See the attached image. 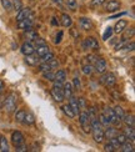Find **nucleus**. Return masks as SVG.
Here are the masks:
<instances>
[{"instance_id": "nucleus-1", "label": "nucleus", "mask_w": 135, "mask_h": 152, "mask_svg": "<svg viewBox=\"0 0 135 152\" xmlns=\"http://www.w3.org/2000/svg\"><path fill=\"white\" fill-rule=\"evenodd\" d=\"M50 94H51V96H53V99L56 101V102H63V100H64L63 82L54 80V85H53V88H51Z\"/></svg>"}, {"instance_id": "nucleus-2", "label": "nucleus", "mask_w": 135, "mask_h": 152, "mask_svg": "<svg viewBox=\"0 0 135 152\" xmlns=\"http://www.w3.org/2000/svg\"><path fill=\"white\" fill-rule=\"evenodd\" d=\"M16 105H18V95L16 94H10L8 97L4 100V109L8 113H11L16 110Z\"/></svg>"}, {"instance_id": "nucleus-3", "label": "nucleus", "mask_w": 135, "mask_h": 152, "mask_svg": "<svg viewBox=\"0 0 135 152\" xmlns=\"http://www.w3.org/2000/svg\"><path fill=\"white\" fill-rule=\"evenodd\" d=\"M79 122H80L81 129L84 130L85 134H89V132L91 131V127H90V117L86 111L79 112Z\"/></svg>"}, {"instance_id": "nucleus-4", "label": "nucleus", "mask_w": 135, "mask_h": 152, "mask_svg": "<svg viewBox=\"0 0 135 152\" xmlns=\"http://www.w3.org/2000/svg\"><path fill=\"white\" fill-rule=\"evenodd\" d=\"M83 49L84 50H94V51H98L100 49L99 46V42L98 40L95 39L93 36H89V37H85L84 41H83Z\"/></svg>"}, {"instance_id": "nucleus-5", "label": "nucleus", "mask_w": 135, "mask_h": 152, "mask_svg": "<svg viewBox=\"0 0 135 152\" xmlns=\"http://www.w3.org/2000/svg\"><path fill=\"white\" fill-rule=\"evenodd\" d=\"M100 82L106 87H111V86H114L115 84H117V77H115V75L113 72H106L105 71L100 77Z\"/></svg>"}, {"instance_id": "nucleus-6", "label": "nucleus", "mask_w": 135, "mask_h": 152, "mask_svg": "<svg viewBox=\"0 0 135 152\" xmlns=\"http://www.w3.org/2000/svg\"><path fill=\"white\" fill-rule=\"evenodd\" d=\"M103 113H104V116L108 118V121L110 122V125H120V120L117 118V116H115V113L113 111V109H109V107H105L104 111H103Z\"/></svg>"}, {"instance_id": "nucleus-7", "label": "nucleus", "mask_w": 135, "mask_h": 152, "mask_svg": "<svg viewBox=\"0 0 135 152\" xmlns=\"http://www.w3.org/2000/svg\"><path fill=\"white\" fill-rule=\"evenodd\" d=\"M93 66H94V70L98 74H104L106 71V61L103 58H96Z\"/></svg>"}, {"instance_id": "nucleus-8", "label": "nucleus", "mask_w": 135, "mask_h": 152, "mask_svg": "<svg viewBox=\"0 0 135 152\" xmlns=\"http://www.w3.org/2000/svg\"><path fill=\"white\" fill-rule=\"evenodd\" d=\"M120 1L118 0H109V1H105V10L108 12H117L120 10Z\"/></svg>"}, {"instance_id": "nucleus-9", "label": "nucleus", "mask_w": 135, "mask_h": 152, "mask_svg": "<svg viewBox=\"0 0 135 152\" xmlns=\"http://www.w3.org/2000/svg\"><path fill=\"white\" fill-rule=\"evenodd\" d=\"M20 51H21V54H24L25 56L34 54V51H35V46H34V44H33V42H30V41L24 42L23 45H21Z\"/></svg>"}, {"instance_id": "nucleus-10", "label": "nucleus", "mask_w": 135, "mask_h": 152, "mask_svg": "<svg viewBox=\"0 0 135 152\" xmlns=\"http://www.w3.org/2000/svg\"><path fill=\"white\" fill-rule=\"evenodd\" d=\"M79 25H80V28L83 29V30H85V31H89V30H91L93 29V21L90 20L89 18H86V16H81L80 19H79Z\"/></svg>"}, {"instance_id": "nucleus-11", "label": "nucleus", "mask_w": 135, "mask_h": 152, "mask_svg": "<svg viewBox=\"0 0 135 152\" xmlns=\"http://www.w3.org/2000/svg\"><path fill=\"white\" fill-rule=\"evenodd\" d=\"M11 143L14 145V146H19V145L24 143V136L20 131H14L11 134Z\"/></svg>"}, {"instance_id": "nucleus-12", "label": "nucleus", "mask_w": 135, "mask_h": 152, "mask_svg": "<svg viewBox=\"0 0 135 152\" xmlns=\"http://www.w3.org/2000/svg\"><path fill=\"white\" fill-rule=\"evenodd\" d=\"M33 26V19L30 16L27 19H23V20L18 21V29H21V30H28Z\"/></svg>"}, {"instance_id": "nucleus-13", "label": "nucleus", "mask_w": 135, "mask_h": 152, "mask_svg": "<svg viewBox=\"0 0 135 152\" xmlns=\"http://www.w3.org/2000/svg\"><path fill=\"white\" fill-rule=\"evenodd\" d=\"M126 28H128V21L126 20H119L117 24H115V26L113 28V31L115 34H121Z\"/></svg>"}, {"instance_id": "nucleus-14", "label": "nucleus", "mask_w": 135, "mask_h": 152, "mask_svg": "<svg viewBox=\"0 0 135 152\" xmlns=\"http://www.w3.org/2000/svg\"><path fill=\"white\" fill-rule=\"evenodd\" d=\"M31 15V9L30 8H23V9H20L18 11V14H16V20L18 21H20V20H23V19H27V18H29Z\"/></svg>"}, {"instance_id": "nucleus-15", "label": "nucleus", "mask_w": 135, "mask_h": 152, "mask_svg": "<svg viewBox=\"0 0 135 152\" xmlns=\"http://www.w3.org/2000/svg\"><path fill=\"white\" fill-rule=\"evenodd\" d=\"M63 92H64V99H70L73 96V85L70 82H65L63 85Z\"/></svg>"}, {"instance_id": "nucleus-16", "label": "nucleus", "mask_w": 135, "mask_h": 152, "mask_svg": "<svg viewBox=\"0 0 135 152\" xmlns=\"http://www.w3.org/2000/svg\"><path fill=\"white\" fill-rule=\"evenodd\" d=\"M69 105H70V107H72V110L74 111V113H75V115H78V113L80 112V106H79V101L76 100V97H74V96H72V97H70Z\"/></svg>"}, {"instance_id": "nucleus-17", "label": "nucleus", "mask_w": 135, "mask_h": 152, "mask_svg": "<svg viewBox=\"0 0 135 152\" xmlns=\"http://www.w3.org/2000/svg\"><path fill=\"white\" fill-rule=\"evenodd\" d=\"M60 24L63 25L64 28H70L73 25V19L70 15L68 14H63L61 15V19H60Z\"/></svg>"}, {"instance_id": "nucleus-18", "label": "nucleus", "mask_w": 135, "mask_h": 152, "mask_svg": "<svg viewBox=\"0 0 135 152\" xmlns=\"http://www.w3.org/2000/svg\"><path fill=\"white\" fill-rule=\"evenodd\" d=\"M123 36H121V40H124V41H128L129 39H131V37L134 36L135 34V29L134 28H129V29H125L123 33Z\"/></svg>"}, {"instance_id": "nucleus-19", "label": "nucleus", "mask_w": 135, "mask_h": 152, "mask_svg": "<svg viewBox=\"0 0 135 152\" xmlns=\"http://www.w3.org/2000/svg\"><path fill=\"white\" fill-rule=\"evenodd\" d=\"M124 135L126 136L128 140H130L131 142L135 141V130H134L133 126H128V127L125 129V131H124Z\"/></svg>"}, {"instance_id": "nucleus-20", "label": "nucleus", "mask_w": 135, "mask_h": 152, "mask_svg": "<svg viewBox=\"0 0 135 152\" xmlns=\"http://www.w3.org/2000/svg\"><path fill=\"white\" fill-rule=\"evenodd\" d=\"M61 111L65 113V116L69 117V118H74V117H75V113H74V111L72 110V107H70L69 104L63 105V106H61Z\"/></svg>"}, {"instance_id": "nucleus-21", "label": "nucleus", "mask_w": 135, "mask_h": 152, "mask_svg": "<svg viewBox=\"0 0 135 152\" xmlns=\"http://www.w3.org/2000/svg\"><path fill=\"white\" fill-rule=\"evenodd\" d=\"M0 151L1 152H9V143L4 135H0Z\"/></svg>"}, {"instance_id": "nucleus-22", "label": "nucleus", "mask_w": 135, "mask_h": 152, "mask_svg": "<svg viewBox=\"0 0 135 152\" xmlns=\"http://www.w3.org/2000/svg\"><path fill=\"white\" fill-rule=\"evenodd\" d=\"M39 61H40V56H38L35 53H34V54H31V55H28V56H27V62H28L29 65H31V66L36 65Z\"/></svg>"}, {"instance_id": "nucleus-23", "label": "nucleus", "mask_w": 135, "mask_h": 152, "mask_svg": "<svg viewBox=\"0 0 135 152\" xmlns=\"http://www.w3.org/2000/svg\"><path fill=\"white\" fill-rule=\"evenodd\" d=\"M120 147H121V151H123V152H134L135 151L134 143L129 142V140L125 141L123 145H120Z\"/></svg>"}, {"instance_id": "nucleus-24", "label": "nucleus", "mask_w": 135, "mask_h": 152, "mask_svg": "<svg viewBox=\"0 0 135 152\" xmlns=\"http://www.w3.org/2000/svg\"><path fill=\"white\" fill-rule=\"evenodd\" d=\"M49 51H50V50H49L48 45H41V46H36L34 53H35L38 56H40V58H41V56H44L45 54L49 53Z\"/></svg>"}, {"instance_id": "nucleus-25", "label": "nucleus", "mask_w": 135, "mask_h": 152, "mask_svg": "<svg viewBox=\"0 0 135 152\" xmlns=\"http://www.w3.org/2000/svg\"><path fill=\"white\" fill-rule=\"evenodd\" d=\"M24 36H25V39H28V41H30V42H31V41H34V40L36 39V37L39 36V35H38L34 30H31V28H30V29H28V30H27V33L24 34Z\"/></svg>"}, {"instance_id": "nucleus-26", "label": "nucleus", "mask_w": 135, "mask_h": 152, "mask_svg": "<svg viewBox=\"0 0 135 152\" xmlns=\"http://www.w3.org/2000/svg\"><path fill=\"white\" fill-rule=\"evenodd\" d=\"M114 113H115V116H117V118H119L120 121H123V118L125 116V112L123 110V107H120V106H115L114 109H113Z\"/></svg>"}, {"instance_id": "nucleus-27", "label": "nucleus", "mask_w": 135, "mask_h": 152, "mask_svg": "<svg viewBox=\"0 0 135 152\" xmlns=\"http://www.w3.org/2000/svg\"><path fill=\"white\" fill-rule=\"evenodd\" d=\"M54 80L60 81V82H65V80H66V72L64 71V70H58V71L55 72Z\"/></svg>"}, {"instance_id": "nucleus-28", "label": "nucleus", "mask_w": 135, "mask_h": 152, "mask_svg": "<svg viewBox=\"0 0 135 152\" xmlns=\"http://www.w3.org/2000/svg\"><path fill=\"white\" fill-rule=\"evenodd\" d=\"M118 134H119V132H118V130H117V129H114V127H109V126H108L106 131H104V136H105V137H109V138H110V137H115Z\"/></svg>"}, {"instance_id": "nucleus-29", "label": "nucleus", "mask_w": 135, "mask_h": 152, "mask_svg": "<svg viewBox=\"0 0 135 152\" xmlns=\"http://www.w3.org/2000/svg\"><path fill=\"white\" fill-rule=\"evenodd\" d=\"M34 122H35V117H34L33 113H27L24 117L23 124H25L27 126H30V125H34Z\"/></svg>"}, {"instance_id": "nucleus-30", "label": "nucleus", "mask_w": 135, "mask_h": 152, "mask_svg": "<svg viewBox=\"0 0 135 152\" xmlns=\"http://www.w3.org/2000/svg\"><path fill=\"white\" fill-rule=\"evenodd\" d=\"M25 115H27V112H25L24 110H19V111H16V113H15V121H16L18 124H23Z\"/></svg>"}, {"instance_id": "nucleus-31", "label": "nucleus", "mask_w": 135, "mask_h": 152, "mask_svg": "<svg viewBox=\"0 0 135 152\" xmlns=\"http://www.w3.org/2000/svg\"><path fill=\"white\" fill-rule=\"evenodd\" d=\"M93 70H94L93 64H85L84 66L81 67V71H83V74H84V75H91Z\"/></svg>"}, {"instance_id": "nucleus-32", "label": "nucleus", "mask_w": 135, "mask_h": 152, "mask_svg": "<svg viewBox=\"0 0 135 152\" xmlns=\"http://www.w3.org/2000/svg\"><path fill=\"white\" fill-rule=\"evenodd\" d=\"M123 121L125 122L126 126H133L134 127V125H135V120H134L133 115H125L124 118H123Z\"/></svg>"}, {"instance_id": "nucleus-33", "label": "nucleus", "mask_w": 135, "mask_h": 152, "mask_svg": "<svg viewBox=\"0 0 135 152\" xmlns=\"http://www.w3.org/2000/svg\"><path fill=\"white\" fill-rule=\"evenodd\" d=\"M113 34H114L113 28H111V26L106 28V29H105V31H104V34H103V40H104V41H106L108 39H110Z\"/></svg>"}, {"instance_id": "nucleus-34", "label": "nucleus", "mask_w": 135, "mask_h": 152, "mask_svg": "<svg viewBox=\"0 0 135 152\" xmlns=\"http://www.w3.org/2000/svg\"><path fill=\"white\" fill-rule=\"evenodd\" d=\"M11 4H13V10H15V11H19L20 9L24 8V5H23V1H21V0H13Z\"/></svg>"}, {"instance_id": "nucleus-35", "label": "nucleus", "mask_w": 135, "mask_h": 152, "mask_svg": "<svg viewBox=\"0 0 135 152\" xmlns=\"http://www.w3.org/2000/svg\"><path fill=\"white\" fill-rule=\"evenodd\" d=\"M1 5L5 11H11L13 10V4L10 0H1Z\"/></svg>"}, {"instance_id": "nucleus-36", "label": "nucleus", "mask_w": 135, "mask_h": 152, "mask_svg": "<svg viewBox=\"0 0 135 152\" xmlns=\"http://www.w3.org/2000/svg\"><path fill=\"white\" fill-rule=\"evenodd\" d=\"M98 120H99V122L101 124V126H105V127H108V126L110 125V122L108 121V118L104 116V113H100L99 117H98Z\"/></svg>"}, {"instance_id": "nucleus-37", "label": "nucleus", "mask_w": 135, "mask_h": 152, "mask_svg": "<svg viewBox=\"0 0 135 152\" xmlns=\"http://www.w3.org/2000/svg\"><path fill=\"white\" fill-rule=\"evenodd\" d=\"M105 1H108V0H91L90 1V6L91 8H99L103 4H105Z\"/></svg>"}, {"instance_id": "nucleus-38", "label": "nucleus", "mask_w": 135, "mask_h": 152, "mask_svg": "<svg viewBox=\"0 0 135 152\" xmlns=\"http://www.w3.org/2000/svg\"><path fill=\"white\" fill-rule=\"evenodd\" d=\"M39 70H40L41 72H44V71H51L53 69L50 67V65H49V62H48V61H45V62H43V64H40Z\"/></svg>"}, {"instance_id": "nucleus-39", "label": "nucleus", "mask_w": 135, "mask_h": 152, "mask_svg": "<svg viewBox=\"0 0 135 152\" xmlns=\"http://www.w3.org/2000/svg\"><path fill=\"white\" fill-rule=\"evenodd\" d=\"M66 6L69 9H72V10H75L76 9V6H78V1L76 0H66Z\"/></svg>"}, {"instance_id": "nucleus-40", "label": "nucleus", "mask_w": 135, "mask_h": 152, "mask_svg": "<svg viewBox=\"0 0 135 152\" xmlns=\"http://www.w3.org/2000/svg\"><path fill=\"white\" fill-rule=\"evenodd\" d=\"M54 58H55V56H54V54L51 53V51H49V53H46V54H45L44 56H41V58H40V60H41L43 62H45V61H49V60L54 59Z\"/></svg>"}, {"instance_id": "nucleus-41", "label": "nucleus", "mask_w": 135, "mask_h": 152, "mask_svg": "<svg viewBox=\"0 0 135 152\" xmlns=\"http://www.w3.org/2000/svg\"><path fill=\"white\" fill-rule=\"evenodd\" d=\"M43 76L46 80H49V81H54V77H55V74H53L51 71H44L43 72Z\"/></svg>"}, {"instance_id": "nucleus-42", "label": "nucleus", "mask_w": 135, "mask_h": 152, "mask_svg": "<svg viewBox=\"0 0 135 152\" xmlns=\"http://www.w3.org/2000/svg\"><path fill=\"white\" fill-rule=\"evenodd\" d=\"M123 49H124V50H126V51H134V49H135V42H134V41L126 42Z\"/></svg>"}, {"instance_id": "nucleus-43", "label": "nucleus", "mask_w": 135, "mask_h": 152, "mask_svg": "<svg viewBox=\"0 0 135 152\" xmlns=\"http://www.w3.org/2000/svg\"><path fill=\"white\" fill-rule=\"evenodd\" d=\"M115 138H117L118 142H119L120 145H123L125 141H128V138H126V136L124 135V132H123V134H118L117 136H115Z\"/></svg>"}, {"instance_id": "nucleus-44", "label": "nucleus", "mask_w": 135, "mask_h": 152, "mask_svg": "<svg viewBox=\"0 0 135 152\" xmlns=\"http://www.w3.org/2000/svg\"><path fill=\"white\" fill-rule=\"evenodd\" d=\"M72 85H73V88H74V90H79V88H81V82H80V80H79L78 77H74Z\"/></svg>"}, {"instance_id": "nucleus-45", "label": "nucleus", "mask_w": 135, "mask_h": 152, "mask_svg": "<svg viewBox=\"0 0 135 152\" xmlns=\"http://www.w3.org/2000/svg\"><path fill=\"white\" fill-rule=\"evenodd\" d=\"M34 44H35V48L36 46H41V45H46V42H45V40L44 39H41V37H39V36H38L36 37V39L34 40Z\"/></svg>"}, {"instance_id": "nucleus-46", "label": "nucleus", "mask_w": 135, "mask_h": 152, "mask_svg": "<svg viewBox=\"0 0 135 152\" xmlns=\"http://www.w3.org/2000/svg\"><path fill=\"white\" fill-rule=\"evenodd\" d=\"M109 142H110V143L113 145V146H114V148H115V150H117V148H119V147H120V143L118 142V140H117V138H115V137H110V140H109Z\"/></svg>"}, {"instance_id": "nucleus-47", "label": "nucleus", "mask_w": 135, "mask_h": 152, "mask_svg": "<svg viewBox=\"0 0 135 152\" xmlns=\"http://www.w3.org/2000/svg\"><path fill=\"white\" fill-rule=\"evenodd\" d=\"M104 151H106V152H113V151H115V148H114V146H113L110 142H108L106 145H104Z\"/></svg>"}, {"instance_id": "nucleus-48", "label": "nucleus", "mask_w": 135, "mask_h": 152, "mask_svg": "<svg viewBox=\"0 0 135 152\" xmlns=\"http://www.w3.org/2000/svg\"><path fill=\"white\" fill-rule=\"evenodd\" d=\"M28 151V147H27V145H19V146H16V152H27Z\"/></svg>"}, {"instance_id": "nucleus-49", "label": "nucleus", "mask_w": 135, "mask_h": 152, "mask_svg": "<svg viewBox=\"0 0 135 152\" xmlns=\"http://www.w3.org/2000/svg\"><path fill=\"white\" fill-rule=\"evenodd\" d=\"M63 31H59V33L56 34V39H55V44H59L61 40H63Z\"/></svg>"}, {"instance_id": "nucleus-50", "label": "nucleus", "mask_w": 135, "mask_h": 152, "mask_svg": "<svg viewBox=\"0 0 135 152\" xmlns=\"http://www.w3.org/2000/svg\"><path fill=\"white\" fill-rule=\"evenodd\" d=\"M124 15H126V12H119V14H117V15H113L110 19H117V18H121V16H124Z\"/></svg>"}, {"instance_id": "nucleus-51", "label": "nucleus", "mask_w": 135, "mask_h": 152, "mask_svg": "<svg viewBox=\"0 0 135 152\" xmlns=\"http://www.w3.org/2000/svg\"><path fill=\"white\" fill-rule=\"evenodd\" d=\"M4 87H5V84H4V81H3V80H0V94L3 92Z\"/></svg>"}, {"instance_id": "nucleus-52", "label": "nucleus", "mask_w": 135, "mask_h": 152, "mask_svg": "<svg viewBox=\"0 0 135 152\" xmlns=\"http://www.w3.org/2000/svg\"><path fill=\"white\" fill-rule=\"evenodd\" d=\"M51 24H53V25H56V24H58V21L55 20V18H53V20H51Z\"/></svg>"}, {"instance_id": "nucleus-53", "label": "nucleus", "mask_w": 135, "mask_h": 152, "mask_svg": "<svg viewBox=\"0 0 135 152\" xmlns=\"http://www.w3.org/2000/svg\"><path fill=\"white\" fill-rule=\"evenodd\" d=\"M54 3H56V4H61V3H63V0H54Z\"/></svg>"}]
</instances>
